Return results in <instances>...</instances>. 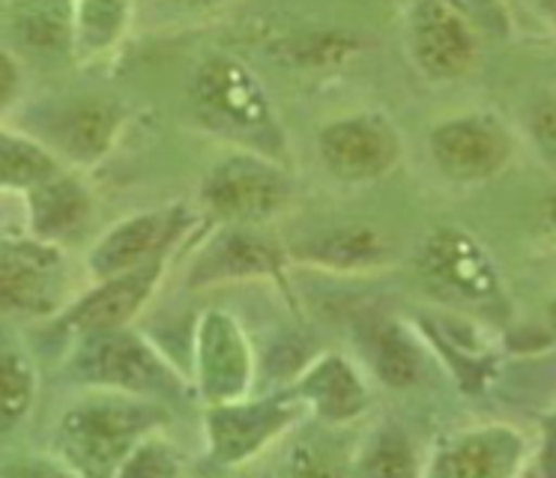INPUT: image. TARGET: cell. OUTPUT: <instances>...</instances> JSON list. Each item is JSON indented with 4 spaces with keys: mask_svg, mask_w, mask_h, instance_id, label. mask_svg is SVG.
I'll use <instances>...</instances> for the list:
<instances>
[{
    "mask_svg": "<svg viewBox=\"0 0 556 478\" xmlns=\"http://www.w3.org/2000/svg\"><path fill=\"white\" fill-rule=\"evenodd\" d=\"M153 416L132 404H85L63 418V449L85 473H111L129 457L135 437Z\"/></svg>",
    "mask_w": 556,
    "mask_h": 478,
    "instance_id": "obj_1",
    "label": "cell"
},
{
    "mask_svg": "<svg viewBox=\"0 0 556 478\" xmlns=\"http://www.w3.org/2000/svg\"><path fill=\"white\" fill-rule=\"evenodd\" d=\"M210 210L230 222H264L288 201V183L257 155H230L204 183Z\"/></svg>",
    "mask_w": 556,
    "mask_h": 478,
    "instance_id": "obj_2",
    "label": "cell"
},
{
    "mask_svg": "<svg viewBox=\"0 0 556 478\" xmlns=\"http://www.w3.org/2000/svg\"><path fill=\"white\" fill-rule=\"evenodd\" d=\"M192 93L201 114L222 129L249 135L269 129V102L264 90L237 60L216 58L201 66Z\"/></svg>",
    "mask_w": 556,
    "mask_h": 478,
    "instance_id": "obj_3",
    "label": "cell"
},
{
    "mask_svg": "<svg viewBox=\"0 0 556 478\" xmlns=\"http://www.w3.org/2000/svg\"><path fill=\"white\" fill-rule=\"evenodd\" d=\"M320 159L341 179H375L383 177L399 159V138L383 117L356 114L329 123L317 138Z\"/></svg>",
    "mask_w": 556,
    "mask_h": 478,
    "instance_id": "obj_4",
    "label": "cell"
},
{
    "mask_svg": "<svg viewBox=\"0 0 556 478\" xmlns=\"http://www.w3.org/2000/svg\"><path fill=\"white\" fill-rule=\"evenodd\" d=\"M63 261L49 242L0 246V311L46 314L58 305Z\"/></svg>",
    "mask_w": 556,
    "mask_h": 478,
    "instance_id": "obj_5",
    "label": "cell"
},
{
    "mask_svg": "<svg viewBox=\"0 0 556 478\" xmlns=\"http://www.w3.org/2000/svg\"><path fill=\"white\" fill-rule=\"evenodd\" d=\"M410 48L431 78H460L476 60L470 27L443 0H419L413 7Z\"/></svg>",
    "mask_w": 556,
    "mask_h": 478,
    "instance_id": "obj_6",
    "label": "cell"
},
{
    "mask_svg": "<svg viewBox=\"0 0 556 478\" xmlns=\"http://www.w3.org/2000/svg\"><path fill=\"white\" fill-rule=\"evenodd\" d=\"M431 153L443 174L484 179L508 159V135L491 117H455L431 131Z\"/></svg>",
    "mask_w": 556,
    "mask_h": 478,
    "instance_id": "obj_7",
    "label": "cell"
},
{
    "mask_svg": "<svg viewBox=\"0 0 556 478\" xmlns=\"http://www.w3.org/2000/svg\"><path fill=\"white\" fill-rule=\"evenodd\" d=\"M159 269H162V261L153 257V261L141 263V266H132L126 273H117L105 278V285L93 290L90 297H85L70 314V323H73L78 332L99 335L111 332L123 323L132 317L135 311L141 309V302L150 297L153 290V281H156Z\"/></svg>",
    "mask_w": 556,
    "mask_h": 478,
    "instance_id": "obj_8",
    "label": "cell"
},
{
    "mask_svg": "<svg viewBox=\"0 0 556 478\" xmlns=\"http://www.w3.org/2000/svg\"><path fill=\"white\" fill-rule=\"evenodd\" d=\"M177 222H180L177 213H144L123 222L99 242L90 257V269L99 278H111V275L153 261L159 249L177 234Z\"/></svg>",
    "mask_w": 556,
    "mask_h": 478,
    "instance_id": "obj_9",
    "label": "cell"
},
{
    "mask_svg": "<svg viewBox=\"0 0 556 478\" xmlns=\"http://www.w3.org/2000/svg\"><path fill=\"white\" fill-rule=\"evenodd\" d=\"M81 374L87 380L132 389V392L159 386V365L153 353L138 338L117 329L99 332L97 341L87 347V353L81 356Z\"/></svg>",
    "mask_w": 556,
    "mask_h": 478,
    "instance_id": "obj_10",
    "label": "cell"
},
{
    "mask_svg": "<svg viewBox=\"0 0 556 478\" xmlns=\"http://www.w3.org/2000/svg\"><path fill=\"white\" fill-rule=\"evenodd\" d=\"M425 269L437 285L455 290L460 297H488L496 278L484 251L464 234H437L425 249Z\"/></svg>",
    "mask_w": 556,
    "mask_h": 478,
    "instance_id": "obj_11",
    "label": "cell"
},
{
    "mask_svg": "<svg viewBox=\"0 0 556 478\" xmlns=\"http://www.w3.org/2000/svg\"><path fill=\"white\" fill-rule=\"evenodd\" d=\"M90 213L85 189L70 177H54L30 189V222L42 239L66 237Z\"/></svg>",
    "mask_w": 556,
    "mask_h": 478,
    "instance_id": "obj_12",
    "label": "cell"
},
{
    "mask_svg": "<svg viewBox=\"0 0 556 478\" xmlns=\"http://www.w3.org/2000/svg\"><path fill=\"white\" fill-rule=\"evenodd\" d=\"M288 413L276 406H249V410H222L213 416L216 452L225 461H237L254 452L261 442L285 425Z\"/></svg>",
    "mask_w": 556,
    "mask_h": 478,
    "instance_id": "obj_13",
    "label": "cell"
},
{
    "mask_svg": "<svg viewBox=\"0 0 556 478\" xmlns=\"http://www.w3.org/2000/svg\"><path fill=\"white\" fill-rule=\"evenodd\" d=\"M276 263V251L269 249L264 239L252 237V234H225L210 249L201 269L194 275V281L198 278L213 281V278H230V275L273 273Z\"/></svg>",
    "mask_w": 556,
    "mask_h": 478,
    "instance_id": "obj_14",
    "label": "cell"
},
{
    "mask_svg": "<svg viewBox=\"0 0 556 478\" xmlns=\"http://www.w3.org/2000/svg\"><path fill=\"white\" fill-rule=\"evenodd\" d=\"M114 129H117V114L109 105H99V102L78 105L63 120V150L75 159H81V162H93L97 155L109 150Z\"/></svg>",
    "mask_w": 556,
    "mask_h": 478,
    "instance_id": "obj_15",
    "label": "cell"
},
{
    "mask_svg": "<svg viewBox=\"0 0 556 478\" xmlns=\"http://www.w3.org/2000/svg\"><path fill=\"white\" fill-rule=\"evenodd\" d=\"M54 174V159L39 143L0 131V189H34Z\"/></svg>",
    "mask_w": 556,
    "mask_h": 478,
    "instance_id": "obj_16",
    "label": "cell"
},
{
    "mask_svg": "<svg viewBox=\"0 0 556 478\" xmlns=\"http://www.w3.org/2000/svg\"><path fill=\"white\" fill-rule=\"evenodd\" d=\"M242 347L237 335L222 320H213L204 329V380L216 394H228L242 386Z\"/></svg>",
    "mask_w": 556,
    "mask_h": 478,
    "instance_id": "obj_17",
    "label": "cell"
},
{
    "mask_svg": "<svg viewBox=\"0 0 556 478\" xmlns=\"http://www.w3.org/2000/svg\"><path fill=\"white\" fill-rule=\"evenodd\" d=\"M380 237L368 227H341L332 234L317 237L305 254L315 257L317 263H329V266H365L380 257Z\"/></svg>",
    "mask_w": 556,
    "mask_h": 478,
    "instance_id": "obj_18",
    "label": "cell"
},
{
    "mask_svg": "<svg viewBox=\"0 0 556 478\" xmlns=\"http://www.w3.org/2000/svg\"><path fill=\"white\" fill-rule=\"evenodd\" d=\"M312 394L317 398L320 410L332 418L351 416L363 406V389L339 358H332V362L317 368V374L312 377Z\"/></svg>",
    "mask_w": 556,
    "mask_h": 478,
    "instance_id": "obj_19",
    "label": "cell"
},
{
    "mask_svg": "<svg viewBox=\"0 0 556 478\" xmlns=\"http://www.w3.org/2000/svg\"><path fill=\"white\" fill-rule=\"evenodd\" d=\"M34 398V377L15 350H0V430H10L25 418Z\"/></svg>",
    "mask_w": 556,
    "mask_h": 478,
    "instance_id": "obj_20",
    "label": "cell"
},
{
    "mask_svg": "<svg viewBox=\"0 0 556 478\" xmlns=\"http://www.w3.org/2000/svg\"><path fill=\"white\" fill-rule=\"evenodd\" d=\"M123 24H126V3L123 0H78L75 30L90 51L109 48L121 36Z\"/></svg>",
    "mask_w": 556,
    "mask_h": 478,
    "instance_id": "obj_21",
    "label": "cell"
},
{
    "mask_svg": "<svg viewBox=\"0 0 556 478\" xmlns=\"http://www.w3.org/2000/svg\"><path fill=\"white\" fill-rule=\"evenodd\" d=\"M496 469H500V452H496L494 440H488V437H472V440L460 442L458 449H452L437 466L440 476L455 478L494 476Z\"/></svg>",
    "mask_w": 556,
    "mask_h": 478,
    "instance_id": "obj_22",
    "label": "cell"
},
{
    "mask_svg": "<svg viewBox=\"0 0 556 478\" xmlns=\"http://www.w3.org/2000/svg\"><path fill=\"white\" fill-rule=\"evenodd\" d=\"M377 368L389 386H407V382L416 380L419 365H416V356H413L407 341L395 332H387L377 344Z\"/></svg>",
    "mask_w": 556,
    "mask_h": 478,
    "instance_id": "obj_23",
    "label": "cell"
},
{
    "mask_svg": "<svg viewBox=\"0 0 556 478\" xmlns=\"http://www.w3.org/2000/svg\"><path fill=\"white\" fill-rule=\"evenodd\" d=\"M22 34L30 46L58 48L66 34V22H63L61 10H54L49 0H39L22 12Z\"/></svg>",
    "mask_w": 556,
    "mask_h": 478,
    "instance_id": "obj_24",
    "label": "cell"
},
{
    "mask_svg": "<svg viewBox=\"0 0 556 478\" xmlns=\"http://www.w3.org/2000/svg\"><path fill=\"white\" fill-rule=\"evenodd\" d=\"M532 135H535V143L542 147L544 155L556 159V99L535 108V114H532Z\"/></svg>",
    "mask_w": 556,
    "mask_h": 478,
    "instance_id": "obj_25",
    "label": "cell"
},
{
    "mask_svg": "<svg viewBox=\"0 0 556 478\" xmlns=\"http://www.w3.org/2000/svg\"><path fill=\"white\" fill-rule=\"evenodd\" d=\"M368 469H375V473H387V476H395V473H410L407 452L401 449L399 442H383V445H380V452L375 454V461L368 464Z\"/></svg>",
    "mask_w": 556,
    "mask_h": 478,
    "instance_id": "obj_26",
    "label": "cell"
},
{
    "mask_svg": "<svg viewBox=\"0 0 556 478\" xmlns=\"http://www.w3.org/2000/svg\"><path fill=\"white\" fill-rule=\"evenodd\" d=\"M18 93V63L7 51H0V111Z\"/></svg>",
    "mask_w": 556,
    "mask_h": 478,
    "instance_id": "obj_27",
    "label": "cell"
},
{
    "mask_svg": "<svg viewBox=\"0 0 556 478\" xmlns=\"http://www.w3.org/2000/svg\"><path fill=\"white\" fill-rule=\"evenodd\" d=\"M177 7H186V10H210V7H218L222 0H170Z\"/></svg>",
    "mask_w": 556,
    "mask_h": 478,
    "instance_id": "obj_28",
    "label": "cell"
},
{
    "mask_svg": "<svg viewBox=\"0 0 556 478\" xmlns=\"http://www.w3.org/2000/svg\"><path fill=\"white\" fill-rule=\"evenodd\" d=\"M551 466H554V469H556V442H554V445H551Z\"/></svg>",
    "mask_w": 556,
    "mask_h": 478,
    "instance_id": "obj_29",
    "label": "cell"
},
{
    "mask_svg": "<svg viewBox=\"0 0 556 478\" xmlns=\"http://www.w3.org/2000/svg\"><path fill=\"white\" fill-rule=\"evenodd\" d=\"M551 323H554V329H556V302L551 305Z\"/></svg>",
    "mask_w": 556,
    "mask_h": 478,
    "instance_id": "obj_30",
    "label": "cell"
},
{
    "mask_svg": "<svg viewBox=\"0 0 556 478\" xmlns=\"http://www.w3.org/2000/svg\"><path fill=\"white\" fill-rule=\"evenodd\" d=\"M544 3H547V7H551V10H556V0H544Z\"/></svg>",
    "mask_w": 556,
    "mask_h": 478,
    "instance_id": "obj_31",
    "label": "cell"
}]
</instances>
